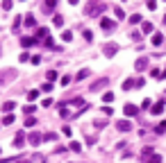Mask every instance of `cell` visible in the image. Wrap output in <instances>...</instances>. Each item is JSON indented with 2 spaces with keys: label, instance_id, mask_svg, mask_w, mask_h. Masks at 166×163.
I'll return each instance as SVG.
<instances>
[{
  "label": "cell",
  "instance_id": "1",
  "mask_svg": "<svg viewBox=\"0 0 166 163\" xmlns=\"http://www.w3.org/2000/svg\"><path fill=\"white\" fill-rule=\"evenodd\" d=\"M107 84H109V77H100L98 82H93V84H91L89 91H100V89H105Z\"/></svg>",
  "mask_w": 166,
  "mask_h": 163
},
{
  "label": "cell",
  "instance_id": "2",
  "mask_svg": "<svg viewBox=\"0 0 166 163\" xmlns=\"http://www.w3.org/2000/svg\"><path fill=\"white\" fill-rule=\"evenodd\" d=\"M123 113L128 116V118H132V116L139 113V107H136V104H125V107H123Z\"/></svg>",
  "mask_w": 166,
  "mask_h": 163
},
{
  "label": "cell",
  "instance_id": "3",
  "mask_svg": "<svg viewBox=\"0 0 166 163\" xmlns=\"http://www.w3.org/2000/svg\"><path fill=\"white\" fill-rule=\"evenodd\" d=\"M100 11H105V5H89V7H87V14H93V16H98L100 14Z\"/></svg>",
  "mask_w": 166,
  "mask_h": 163
},
{
  "label": "cell",
  "instance_id": "4",
  "mask_svg": "<svg viewBox=\"0 0 166 163\" xmlns=\"http://www.w3.org/2000/svg\"><path fill=\"white\" fill-rule=\"evenodd\" d=\"M116 129L118 131H130V129H132V122H130V120H118L116 122Z\"/></svg>",
  "mask_w": 166,
  "mask_h": 163
},
{
  "label": "cell",
  "instance_id": "5",
  "mask_svg": "<svg viewBox=\"0 0 166 163\" xmlns=\"http://www.w3.org/2000/svg\"><path fill=\"white\" fill-rule=\"evenodd\" d=\"M164 104H166L164 100H159V102H155V104H152V109H150V113H152V116H159V113L164 111Z\"/></svg>",
  "mask_w": 166,
  "mask_h": 163
},
{
  "label": "cell",
  "instance_id": "6",
  "mask_svg": "<svg viewBox=\"0 0 166 163\" xmlns=\"http://www.w3.org/2000/svg\"><path fill=\"white\" fill-rule=\"evenodd\" d=\"M48 27H39V30H37V36H34V39H37V43H39V39H41V41H45V39H50L48 36Z\"/></svg>",
  "mask_w": 166,
  "mask_h": 163
},
{
  "label": "cell",
  "instance_id": "7",
  "mask_svg": "<svg viewBox=\"0 0 166 163\" xmlns=\"http://www.w3.org/2000/svg\"><path fill=\"white\" fill-rule=\"evenodd\" d=\"M134 68H136V70H146V68H148V57H139L136 63H134Z\"/></svg>",
  "mask_w": 166,
  "mask_h": 163
},
{
  "label": "cell",
  "instance_id": "8",
  "mask_svg": "<svg viewBox=\"0 0 166 163\" xmlns=\"http://www.w3.org/2000/svg\"><path fill=\"white\" fill-rule=\"evenodd\" d=\"M27 141H30L32 145H39V143L43 141V136H41V134H39V131H32L30 136H27Z\"/></svg>",
  "mask_w": 166,
  "mask_h": 163
},
{
  "label": "cell",
  "instance_id": "9",
  "mask_svg": "<svg viewBox=\"0 0 166 163\" xmlns=\"http://www.w3.org/2000/svg\"><path fill=\"white\" fill-rule=\"evenodd\" d=\"M23 145H25V134L18 131V134L14 136V147H23Z\"/></svg>",
  "mask_w": 166,
  "mask_h": 163
},
{
  "label": "cell",
  "instance_id": "10",
  "mask_svg": "<svg viewBox=\"0 0 166 163\" xmlns=\"http://www.w3.org/2000/svg\"><path fill=\"white\" fill-rule=\"evenodd\" d=\"M102 50H105L107 57H112L114 52H118V45H116V43H105V48H102Z\"/></svg>",
  "mask_w": 166,
  "mask_h": 163
},
{
  "label": "cell",
  "instance_id": "11",
  "mask_svg": "<svg viewBox=\"0 0 166 163\" xmlns=\"http://www.w3.org/2000/svg\"><path fill=\"white\" fill-rule=\"evenodd\" d=\"M34 43H37V39H34V36H23V39H21V45H23V48H32Z\"/></svg>",
  "mask_w": 166,
  "mask_h": 163
},
{
  "label": "cell",
  "instance_id": "12",
  "mask_svg": "<svg viewBox=\"0 0 166 163\" xmlns=\"http://www.w3.org/2000/svg\"><path fill=\"white\" fill-rule=\"evenodd\" d=\"M100 27H102L105 32H109V30H114V21H112V18H102V21H100Z\"/></svg>",
  "mask_w": 166,
  "mask_h": 163
},
{
  "label": "cell",
  "instance_id": "13",
  "mask_svg": "<svg viewBox=\"0 0 166 163\" xmlns=\"http://www.w3.org/2000/svg\"><path fill=\"white\" fill-rule=\"evenodd\" d=\"M141 30H144L146 34H152V32H155V27H152L150 21H144V23H141Z\"/></svg>",
  "mask_w": 166,
  "mask_h": 163
},
{
  "label": "cell",
  "instance_id": "14",
  "mask_svg": "<svg viewBox=\"0 0 166 163\" xmlns=\"http://www.w3.org/2000/svg\"><path fill=\"white\" fill-rule=\"evenodd\" d=\"M53 25H55V27H64V16H61V14H55V16H53Z\"/></svg>",
  "mask_w": 166,
  "mask_h": 163
},
{
  "label": "cell",
  "instance_id": "15",
  "mask_svg": "<svg viewBox=\"0 0 166 163\" xmlns=\"http://www.w3.org/2000/svg\"><path fill=\"white\" fill-rule=\"evenodd\" d=\"M162 43H164V34L155 32V34H152V45H162Z\"/></svg>",
  "mask_w": 166,
  "mask_h": 163
},
{
  "label": "cell",
  "instance_id": "16",
  "mask_svg": "<svg viewBox=\"0 0 166 163\" xmlns=\"http://www.w3.org/2000/svg\"><path fill=\"white\" fill-rule=\"evenodd\" d=\"M57 109H59V116H61V118H68V116H71V111H68V107H66V104H59Z\"/></svg>",
  "mask_w": 166,
  "mask_h": 163
},
{
  "label": "cell",
  "instance_id": "17",
  "mask_svg": "<svg viewBox=\"0 0 166 163\" xmlns=\"http://www.w3.org/2000/svg\"><path fill=\"white\" fill-rule=\"evenodd\" d=\"M89 73H91L89 68H82V70H80V73L75 75V82H80V79H84V77H89Z\"/></svg>",
  "mask_w": 166,
  "mask_h": 163
},
{
  "label": "cell",
  "instance_id": "18",
  "mask_svg": "<svg viewBox=\"0 0 166 163\" xmlns=\"http://www.w3.org/2000/svg\"><path fill=\"white\" fill-rule=\"evenodd\" d=\"M34 111H37V107H34V104H27V107H23V113H25L27 118H30V116H32Z\"/></svg>",
  "mask_w": 166,
  "mask_h": 163
},
{
  "label": "cell",
  "instance_id": "19",
  "mask_svg": "<svg viewBox=\"0 0 166 163\" xmlns=\"http://www.w3.org/2000/svg\"><path fill=\"white\" fill-rule=\"evenodd\" d=\"M134 86H136L134 79H125V82H123V91H130V89H134Z\"/></svg>",
  "mask_w": 166,
  "mask_h": 163
},
{
  "label": "cell",
  "instance_id": "20",
  "mask_svg": "<svg viewBox=\"0 0 166 163\" xmlns=\"http://www.w3.org/2000/svg\"><path fill=\"white\" fill-rule=\"evenodd\" d=\"M14 109H16V104H14V102H5V104H2V111H5V113H11Z\"/></svg>",
  "mask_w": 166,
  "mask_h": 163
},
{
  "label": "cell",
  "instance_id": "21",
  "mask_svg": "<svg viewBox=\"0 0 166 163\" xmlns=\"http://www.w3.org/2000/svg\"><path fill=\"white\" fill-rule=\"evenodd\" d=\"M14 77H16V73H14V70H9V75H0V84H5L7 79H14Z\"/></svg>",
  "mask_w": 166,
  "mask_h": 163
},
{
  "label": "cell",
  "instance_id": "22",
  "mask_svg": "<svg viewBox=\"0 0 166 163\" xmlns=\"http://www.w3.org/2000/svg\"><path fill=\"white\" fill-rule=\"evenodd\" d=\"M102 102H105V104H109V102H114V93H112V91H107L105 95H102Z\"/></svg>",
  "mask_w": 166,
  "mask_h": 163
},
{
  "label": "cell",
  "instance_id": "23",
  "mask_svg": "<svg viewBox=\"0 0 166 163\" xmlns=\"http://www.w3.org/2000/svg\"><path fill=\"white\" fill-rule=\"evenodd\" d=\"M68 147L73 150V152H82V145H80L77 141H73V143H68Z\"/></svg>",
  "mask_w": 166,
  "mask_h": 163
},
{
  "label": "cell",
  "instance_id": "24",
  "mask_svg": "<svg viewBox=\"0 0 166 163\" xmlns=\"http://www.w3.org/2000/svg\"><path fill=\"white\" fill-rule=\"evenodd\" d=\"M55 5H57L55 0H48V2L43 5V11H53V9H55Z\"/></svg>",
  "mask_w": 166,
  "mask_h": 163
},
{
  "label": "cell",
  "instance_id": "25",
  "mask_svg": "<svg viewBox=\"0 0 166 163\" xmlns=\"http://www.w3.org/2000/svg\"><path fill=\"white\" fill-rule=\"evenodd\" d=\"M152 154H155V150H152V147H144V152H141L144 159H148V156H152Z\"/></svg>",
  "mask_w": 166,
  "mask_h": 163
},
{
  "label": "cell",
  "instance_id": "26",
  "mask_svg": "<svg viewBox=\"0 0 166 163\" xmlns=\"http://www.w3.org/2000/svg\"><path fill=\"white\" fill-rule=\"evenodd\" d=\"M146 163H162V156H159V154H152L150 159H146Z\"/></svg>",
  "mask_w": 166,
  "mask_h": 163
},
{
  "label": "cell",
  "instance_id": "27",
  "mask_svg": "<svg viewBox=\"0 0 166 163\" xmlns=\"http://www.w3.org/2000/svg\"><path fill=\"white\" fill-rule=\"evenodd\" d=\"M164 131H166V120H164V122H159V125L155 127V134H164Z\"/></svg>",
  "mask_w": 166,
  "mask_h": 163
},
{
  "label": "cell",
  "instance_id": "28",
  "mask_svg": "<svg viewBox=\"0 0 166 163\" xmlns=\"http://www.w3.org/2000/svg\"><path fill=\"white\" fill-rule=\"evenodd\" d=\"M37 97H39V91H27V100L30 102H34Z\"/></svg>",
  "mask_w": 166,
  "mask_h": 163
},
{
  "label": "cell",
  "instance_id": "29",
  "mask_svg": "<svg viewBox=\"0 0 166 163\" xmlns=\"http://www.w3.org/2000/svg\"><path fill=\"white\" fill-rule=\"evenodd\" d=\"M18 27H21V16H16L14 25H11V32H18Z\"/></svg>",
  "mask_w": 166,
  "mask_h": 163
},
{
  "label": "cell",
  "instance_id": "30",
  "mask_svg": "<svg viewBox=\"0 0 166 163\" xmlns=\"http://www.w3.org/2000/svg\"><path fill=\"white\" fill-rule=\"evenodd\" d=\"M57 138V134L55 131H48V134H43V141H55Z\"/></svg>",
  "mask_w": 166,
  "mask_h": 163
},
{
  "label": "cell",
  "instance_id": "31",
  "mask_svg": "<svg viewBox=\"0 0 166 163\" xmlns=\"http://www.w3.org/2000/svg\"><path fill=\"white\" fill-rule=\"evenodd\" d=\"M114 14H116V18H125V14H123V9H121V7H118V5H116V7H114Z\"/></svg>",
  "mask_w": 166,
  "mask_h": 163
},
{
  "label": "cell",
  "instance_id": "32",
  "mask_svg": "<svg viewBox=\"0 0 166 163\" xmlns=\"http://www.w3.org/2000/svg\"><path fill=\"white\" fill-rule=\"evenodd\" d=\"M11 122H14V116H11V113H7V116L2 118V125H11Z\"/></svg>",
  "mask_w": 166,
  "mask_h": 163
},
{
  "label": "cell",
  "instance_id": "33",
  "mask_svg": "<svg viewBox=\"0 0 166 163\" xmlns=\"http://www.w3.org/2000/svg\"><path fill=\"white\" fill-rule=\"evenodd\" d=\"M25 25H27V27H32V25H34V16H32V14H27V16H25Z\"/></svg>",
  "mask_w": 166,
  "mask_h": 163
},
{
  "label": "cell",
  "instance_id": "34",
  "mask_svg": "<svg viewBox=\"0 0 166 163\" xmlns=\"http://www.w3.org/2000/svg\"><path fill=\"white\" fill-rule=\"evenodd\" d=\"M34 125H37V118H32V116L25 118V127H34Z\"/></svg>",
  "mask_w": 166,
  "mask_h": 163
},
{
  "label": "cell",
  "instance_id": "35",
  "mask_svg": "<svg viewBox=\"0 0 166 163\" xmlns=\"http://www.w3.org/2000/svg\"><path fill=\"white\" fill-rule=\"evenodd\" d=\"M61 39H64V41H71V39H73V32H71V30H64V34H61Z\"/></svg>",
  "mask_w": 166,
  "mask_h": 163
},
{
  "label": "cell",
  "instance_id": "36",
  "mask_svg": "<svg viewBox=\"0 0 166 163\" xmlns=\"http://www.w3.org/2000/svg\"><path fill=\"white\" fill-rule=\"evenodd\" d=\"M18 59H21V63H25V61H30V55H27V52H21Z\"/></svg>",
  "mask_w": 166,
  "mask_h": 163
},
{
  "label": "cell",
  "instance_id": "37",
  "mask_svg": "<svg viewBox=\"0 0 166 163\" xmlns=\"http://www.w3.org/2000/svg\"><path fill=\"white\" fill-rule=\"evenodd\" d=\"M45 77H48V82H50V84H53V82L57 79V73H55V70H50L48 75H45Z\"/></svg>",
  "mask_w": 166,
  "mask_h": 163
},
{
  "label": "cell",
  "instance_id": "38",
  "mask_svg": "<svg viewBox=\"0 0 166 163\" xmlns=\"http://www.w3.org/2000/svg\"><path fill=\"white\" fill-rule=\"evenodd\" d=\"M30 61L34 63V66H39V63H41V57H39V55H34V57H30Z\"/></svg>",
  "mask_w": 166,
  "mask_h": 163
},
{
  "label": "cell",
  "instance_id": "39",
  "mask_svg": "<svg viewBox=\"0 0 166 163\" xmlns=\"http://www.w3.org/2000/svg\"><path fill=\"white\" fill-rule=\"evenodd\" d=\"M71 84V75H64V77H61V86H68Z\"/></svg>",
  "mask_w": 166,
  "mask_h": 163
},
{
  "label": "cell",
  "instance_id": "40",
  "mask_svg": "<svg viewBox=\"0 0 166 163\" xmlns=\"http://www.w3.org/2000/svg\"><path fill=\"white\" fill-rule=\"evenodd\" d=\"M41 91H45V93H50V91H53V84H50V82H45V84L41 86Z\"/></svg>",
  "mask_w": 166,
  "mask_h": 163
},
{
  "label": "cell",
  "instance_id": "41",
  "mask_svg": "<svg viewBox=\"0 0 166 163\" xmlns=\"http://www.w3.org/2000/svg\"><path fill=\"white\" fill-rule=\"evenodd\" d=\"M141 107H144V109H150V107H152V100H150V97H146V100H144V104H141Z\"/></svg>",
  "mask_w": 166,
  "mask_h": 163
},
{
  "label": "cell",
  "instance_id": "42",
  "mask_svg": "<svg viewBox=\"0 0 166 163\" xmlns=\"http://www.w3.org/2000/svg\"><path fill=\"white\" fill-rule=\"evenodd\" d=\"M130 23H141V16L139 14H132V16H130Z\"/></svg>",
  "mask_w": 166,
  "mask_h": 163
},
{
  "label": "cell",
  "instance_id": "43",
  "mask_svg": "<svg viewBox=\"0 0 166 163\" xmlns=\"http://www.w3.org/2000/svg\"><path fill=\"white\" fill-rule=\"evenodd\" d=\"M91 39H93V32H91V30H84V41H91Z\"/></svg>",
  "mask_w": 166,
  "mask_h": 163
},
{
  "label": "cell",
  "instance_id": "44",
  "mask_svg": "<svg viewBox=\"0 0 166 163\" xmlns=\"http://www.w3.org/2000/svg\"><path fill=\"white\" fill-rule=\"evenodd\" d=\"M102 111H105V113H107V116H112V113H114V109H112V107H109V104H105V107H102Z\"/></svg>",
  "mask_w": 166,
  "mask_h": 163
},
{
  "label": "cell",
  "instance_id": "45",
  "mask_svg": "<svg viewBox=\"0 0 166 163\" xmlns=\"http://www.w3.org/2000/svg\"><path fill=\"white\" fill-rule=\"evenodd\" d=\"M130 36H132V41H136V43H139V41H141V34H139V32H132V34H130Z\"/></svg>",
  "mask_w": 166,
  "mask_h": 163
},
{
  "label": "cell",
  "instance_id": "46",
  "mask_svg": "<svg viewBox=\"0 0 166 163\" xmlns=\"http://www.w3.org/2000/svg\"><path fill=\"white\" fill-rule=\"evenodd\" d=\"M162 21H164V25H166V14H164V18H162Z\"/></svg>",
  "mask_w": 166,
  "mask_h": 163
},
{
  "label": "cell",
  "instance_id": "47",
  "mask_svg": "<svg viewBox=\"0 0 166 163\" xmlns=\"http://www.w3.org/2000/svg\"><path fill=\"white\" fill-rule=\"evenodd\" d=\"M18 163H30V161H18Z\"/></svg>",
  "mask_w": 166,
  "mask_h": 163
}]
</instances>
